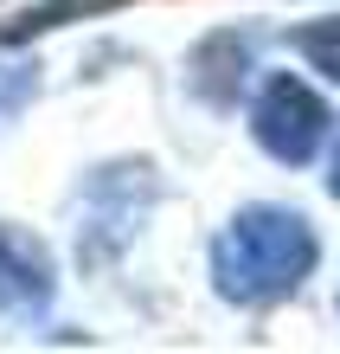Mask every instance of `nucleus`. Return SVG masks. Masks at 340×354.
<instances>
[{
	"label": "nucleus",
	"mask_w": 340,
	"mask_h": 354,
	"mask_svg": "<svg viewBox=\"0 0 340 354\" xmlns=\"http://www.w3.org/2000/svg\"><path fill=\"white\" fill-rule=\"evenodd\" d=\"M328 187H334V200H340V142H334V161H328Z\"/></svg>",
	"instance_id": "obj_6"
},
{
	"label": "nucleus",
	"mask_w": 340,
	"mask_h": 354,
	"mask_svg": "<svg viewBox=\"0 0 340 354\" xmlns=\"http://www.w3.org/2000/svg\"><path fill=\"white\" fill-rule=\"evenodd\" d=\"M58 290L52 252L19 225H0V316H39Z\"/></svg>",
	"instance_id": "obj_3"
},
{
	"label": "nucleus",
	"mask_w": 340,
	"mask_h": 354,
	"mask_svg": "<svg viewBox=\"0 0 340 354\" xmlns=\"http://www.w3.org/2000/svg\"><path fill=\"white\" fill-rule=\"evenodd\" d=\"M116 7H129V0H39V7H26V13L13 19V26H0V46H26V39H39V32L77 26V19L116 13Z\"/></svg>",
	"instance_id": "obj_4"
},
{
	"label": "nucleus",
	"mask_w": 340,
	"mask_h": 354,
	"mask_svg": "<svg viewBox=\"0 0 340 354\" xmlns=\"http://www.w3.org/2000/svg\"><path fill=\"white\" fill-rule=\"evenodd\" d=\"M295 52H302L314 71H328L334 84H340V13H328V19H308V26H295Z\"/></svg>",
	"instance_id": "obj_5"
},
{
	"label": "nucleus",
	"mask_w": 340,
	"mask_h": 354,
	"mask_svg": "<svg viewBox=\"0 0 340 354\" xmlns=\"http://www.w3.org/2000/svg\"><path fill=\"white\" fill-rule=\"evenodd\" d=\"M321 258L314 225L295 206H244L212 245V290L225 303H283Z\"/></svg>",
	"instance_id": "obj_1"
},
{
	"label": "nucleus",
	"mask_w": 340,
	"mask_h": 354,
	"mask_svg": "<svg viewBox=\"0 0 340 354\" xmlns=\"http://www.w3.org/2000/svg\"><path fill=\"white\" fill-rule=\"evenodd\" d=\"M328 122H334L328 103L295 71H270L257 84V97H250V136H257V149L270 161H283V168H308V161L321 155Z\"/></svg>",
	"instance_id": "obj_2"
}]
</instances>
